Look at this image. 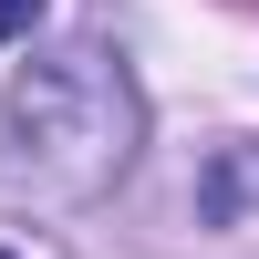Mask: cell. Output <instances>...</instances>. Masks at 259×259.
<instances>
[{
  "label": "cell",
  "instance_id": "6da1fadb",
  "mask_svg": "<svg viewBox=\"0 0 259 259\" xmlns=\"http://www.w3.org/2000/svg\"><path fill=\"white\" fill-rule=\"evenodd\" d=\"M135 135H145V104L124 83V62L73 41V52L31 62L11 83V104H0V145H11L0 177L31 187V197H94V187H114L135 166Z\"/></svg>",
  "mask_w": 259,
  "mask_h": 259
},
{
  "label": "cell",
  "instance_id": "7a4b0ae2",
  "mask_svg": "<svg viewBox=\"0 0 259 259\" xmlns=\"http://www.w3.org/2000/svg\"><path fill=\"white\" fill-rule=\"evenodd\" d=\"M259 207V145H218V166H207V187H197V218H249Z\"/></svg>",
  "mask_w": 259,
  "mask_h": 259
},
{
  "label": "cell",
  "instance_id": "3957f363",
  "mask_svg": "<svg viewBox=\"0 0 259 259\" xmlns=\"http://www.w3.org/2000/svg\"><path fill=\"white\" fill-rule=\"evenodd\" d=\"M52 11V0H0V41H31V21Z\"/></svg>",
  "mask_w": 259,
  "mask_h": 259
},
{
  "label": "cell",
  "instance_id": "277c9868",
  "mask_svg": "<svg viewBox=\"0 0 259 259\" xmlns=\"http://www.w3.org/2000/svg\"><path fill=\"white\" fill-rule=\"evenodd\" d=\"M0 259H11V249H0Z\"/></svg>",
  "mask_w": 259,
  "mask_h": 259
}]
</instances>
